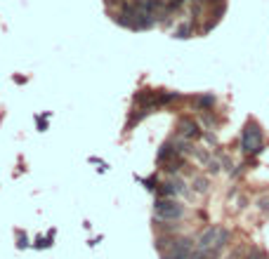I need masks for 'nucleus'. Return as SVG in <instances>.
Returning a JSON list of instances; mask_svg holds the SVG:
<instances>
[{"label": "nucleus", "instance_id": "nucleus-12", "mask_svg": "<svg viewBox=\"0 0 269 259\" xmlns=\"http://www.w3.org/2000/svg\"><path fill=\"white\" fill-rule=\"evenodd\" d=\"M229 243H232V231H229L227 226H222L220 233H217V240H215L213 250H217V252H224L229 247Z\"/></svg>", "mask_w": 269, "mask_h": 259}, {"label": "nucleus", "instance_id": "nucleus-9", "mask_svg": "<svg viewBox=\"0 0 269 259\" xmlns=\"http://www.w3.org/2000/svg\"><path fill=\"white\" fill-rule=\"evenodd\" d=\"M210 177L208 175H194L191 177V189H194V193L196 196H206L208 191H210Z\"/></svg>", "mask_w": 269, "mask_h": 259}, {"label": "nucleus", "instance_id": "nucleus-2", "mask_svg": "<svg viewBox=\"0 0 269 259\" xmlns=\"http://www.w3.org/2000/svg\"><path fill=\"white\" fill-rule=\"evenodd\" d=\"M153 214L163 222H184L186 205H182L177 198H156L153 200Z\"/></svg>", "mask_w": 269, "mask_h": 259}, {"label": "nucleus", "instance_id": "nucleus-14", "mask_svg": "<svg viewBox=\"0 0 269 259\" xmlns=\"http://www.w3.org/2000/svg\"><path fill=\"white\" fill-rule=\"evenodd\" d=\"M191 158L201 165V167H206V165L213 160V153H210V149H206V146H203V149H201V146H196V151H194Z\"/></svg>", "mask_w": 269, "mask_h": 259}, {"label": "nucleus", "instance_id": "nucleus-22", "mask_svg": "<svg viewBox=\"0 0 269 259\" xmlns=\"http://www.w3.org/2000/svg\"><path fill=\"white\" fill-rule=\"evenodd\" d=\"M246 207H248V198H246V196H239V198H236V207H234V210L236 212H243Z\"/></svg>", "mask_w": 269, "mask_h": 259}, {"label": "nucleus", "instance_id": "nucleus-5", "mask_svg": "<svg viewBox=\"0 0 269 259\" xmlns=\"http://www.w3.org/2000/svg\"><path fill=\"white\" fill-rule=\"evenodd\" d=\"M220 229H222L220 224H208L206 229H201L199 236H196V250H213Z\"/></svg>", "mask_w": 269, "mask_h": 259}, {"label": "nucleus", "instance_id": "nucleus-17", "mask_svg": "<svg viewBox=\"0 0 269 259\" xmlns=\"http://www.w3.org/2000/svg\"><path fill=\"white\" fill-rule=\"evenodd\" d=\"M206 172H208V177H215V175H220V172H224L222 170V160L217 156H213V160L206 165Z\"/></svg>", "mask_w": 269, "mask_h": 259}, {"label": "nucleus", "instance_id": "nucleus-23", "mask_svg": "<svg viewBox=\"0 0 269 259\" xmlns=\"http://www.w3.org/2000/svg\"><path fill=\"white\" fill-rule=\"evenodd\" d=\"M208 254H210V250H194L189 259H208Z\"/></svg>", "mask_w": 269, "mask_h": 259}, {"label": "nucleus", "instance_id": "nucleus-15", "mask_svg": "<svg viewBox=\"0 0 269 259\" xmlns=\"http://www.w3.org/2000/svg\"><path fill=\"white\" fill-rule=\"evenodd\" d=\"M135 179H137V182H142L146 191H151V193H156V191H159V186H161L159 175H149L146 179H142V177H135Z\"/></svg>", "mask_w": 269, "mask_h": 259}, {"label": "nucleus", "instance_id": "nucleus-19", "mask_svg": "<svg viewBox=\"0 0 269 259\" xmlns=\"http://www.w3.org/2000/svg\"><path fill=\"white\" fill-rule=\"evenodd\" d=\"M255 207L260 212H264V214H269V196H260L255 200Z\"/></svg>", "mask_w": 269, "mask_h": 259}, {"label": "nucleus", "instance_id": "nucleus-1", "mask_svg": "<svg viewBox=\"0 0 269 259\" xmlns=\"http://www.w3.org/2000/svg\"><path fill=\"white\" fill-rule=\"evenodd\" d=\"M262 149H264L262 127H260L257 120L248 118L241 130V153H246V156H257V153H262Z\"/></svg>", "mask_w": 269, "mask_h": 259}, {"label": "nucleus", "instance_id": "nucleus-16", "mask_svg": "<svg viewBox=\"0 0 269 259\" xmlns=\"http://www.w3.org/2000/svg\"><path fill=\"white\" fill-rule=\"evenodd\" d=\"M14 236H17V247H19V250H28V247L33 245V243L28 240V233L26 231L17 229V231H14Z\"/></svg>", "mask_w": 269, "mask_h": 259}, {"label": "nucleus", "instance_id": "nucleus-13", "mask_svg": "<svg viewBox=\"0 0 269 259\" xmlns=\"http://www.w3.org/2000/svg\"><path fill=\"white\" fill-rule=\"evenodd\" d=\"M194 35V21H184V24H179L177 28H175L173 38L175 40H186V38H191Z\"/></svg>", "mask_w": 269, "mask_h": 259}, {"label": "nucleus", "instance_id": "nucleus-3", "mask_svg": "<svg viewBox=\"0 0 269 259\" xmlns=\"http://www.w3.org/2000/svg\"><path fill=\"white\" fill-rule=\"evenodd\" d=\"M196 250V238L191 236H177L170 250L161 252V259H189L191 252Z\"/></svg>", "mask_w": 269, "mask_h": 259}, {"label": "nucleus", "instance_id": "nucleus-11", "mask_svg": "<svg viewBox=\"0 0 269 259\" xmlns=\"http://www.w3.org/2000/svg\"><path fill=\"white\" fill-rule=\"evenodd\" d=\"M55 236H57V229H50L48 236H35L33 238V250H50V247L55 245Z\"/></svg>", "mask_w": 269, "mask_h": 259}, {"label": "nucleus", "instance_id": "nucleus-10", "mask_svg": "<svg viewBox=\"0 0 269 259\" xmlns=\"http://www.w3.org/2000/svg\"><path fill=\"white\" fill-rule=\"evenodd\" d=\"M184 97L179 95V92H170V90H159V97H156V104H159V109L161 106H173V104L182 102Z\"/></svg>", "mask_w": 269, "mask_h": 259}, {"label": "nucleus", "instance_id": "nucleus-18", "mask_svg": "<svg viewBox=\"0 0 269 259\" xmlns=\"http://www.w3.org/2000/svg\"><path fill=\"white\" fill-rule=\"evenodd\" d=\"M246 252H248V250H246L243 245H236L234 250H232V252H229L224 259H246Z\"/></svg>", "mask_w": 269, "mask_h": 259}, {"label": "nucleus", "instance_id": "nucleus-7", "mask_svg": "<svg viewBox=\"0 0 269 259\" xmlns=\"http://www.w3.org/2000/svg\"><path fill=\"white\" fill-rule=\"evenodd\" d=\"M177 156H179V153H177V149H175L173 137H170V139H166V142L161 144L159 153H156V163H159V165H166V163H170V160H175Z\"/></svg>", "mask_w": 269, "mask_h": 259}, {"label": "nucleus", "instance_id": "nucleus-25", "mask_svg": "<svg viewBox=\"0 0 269 259\" xmlns=\"http://www.w3.org/2000/svg\"><path fill=\"white\" fill-rule=\"evenodd\" d=\"M99 243H102V236H95L92 240H88V245H90V247H97Z\"/></svg>", "mask_w": 269, "mask_h": 259}, {"label": "nucleus", "instance_id": "nucleus-6", "mask_svg": "<svg viewBox=\"0 0 269 259\" xmlns=\"http://www.w3.org/2000/svg\"><path fill=\"white\" fill-rule=\"evenodd\" d=\"M191 102V109L196 113H203V111H215V104H217V97L210 95V92H203V95H196L189 99Z\"/></svg>", "mask_w": 269, "mask_h": 259}, {"label": "nucleus", "instance_id": "nucleus-26", "mask_svg": "<svg viewBox=\"0 0 269 259\" xmlns=\"http://www.w3.org/2000/svg\"><path fill=\"white\" fill-rule=\"evenodd\" d=\"M210 5H224V0H208Z\"/></svg>", "mask_w": 269, "mask_h": 259}, {"label": "nucleus", "instance_id": "nucleus-24", "mask_svg": "<svg viewBox=\"0 0 269 259\" xmlns=\"http://www.w3.org/2000/svg\"><path fill=\"white\" fill-rule=\"evenodd\" d=\"M203 139H206L210 146H217V137H215V132H203Z\"/></svg>", "mask_w": 269, "mask_h": 259}, {"label": "nucleus", "instance_id": "nucleus-20", "mask_svg": "<svg viewBox=\"0 0 269 259\" xmlns=\"http://www.w3.org/2000/svg\"><path fill=\"white\" fill-rule=\"evenodd\" d=\"M246 259H267V254H264L262 250H260V247L253 245V247L248 250V252H246Z\"/></svg>", "mask_w": 269, "mask_h": 259}, {"label": "nucleus", "instance_id": "nucleus-8", "mask_svg": "<svg viewBox=\"0 0 269 259\" xmlns=\"http://www.w3.org/2000/svg\"><path fill=\"white\" fill-rule=\"evenodd\" d=\"M149 113H151V111L142 109V106H135V109L130 111V118L125 120V132H130V130H135L139 123H142V120H144L146 116H149Z\"/></svg>", "mask_w": 269, "mask_h": 259}, {"label": "nucleus", "instance_id": "nucleus-21", "mask_svg": "<svg viewBox=\"0 0 269 259\" xmlns=\"http://www.w3.org/2000/svg\"><path fill=\"white\" fill-rule=\"evenodd\" d=\"M48 118H50V113H43V116L35 118V123H38V132H45V130H48Z\"/></svg>", "mask_w": 269, "mask_h": 259}, {"label": "nucleus", "instance_id": "nucleus-4", "mask_svg": "<svg viewBox=\"0 0 269 259\" xmlns=\"http://www.w3.org/2000/svg\"><path fill=\"white\" fill-rule=\"evenodd\" d=\"M177 137H184L189 142H196V139H203V127L199 125L196 118L182 116L177 120Z\"/></svg>", "mask_w": 269, "mask_h": 259}]
</instances>
